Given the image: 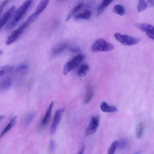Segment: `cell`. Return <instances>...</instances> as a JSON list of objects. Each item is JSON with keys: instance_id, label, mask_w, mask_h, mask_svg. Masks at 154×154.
<instances>
[{"instance_id": "cell-12", "label": "cell", "mask_w": 154, "mask_h": 154, "mask_svg": "<svg viewBox=\"0 0 154 154\" xmlns=\"http://www.w3.org/2000/svg\"><path fill=\"white\" fill-rule=\"evenodd\" d=\"M53 105L54 102L52 101L47 110L43 118L41 121V124L42 126H46L48 123L51 117L52 110Z\"/></svg>"}, {"instance_id": "cell-10", "label": "cell", "mask_w": 154, "mask_h": 154, "mask_svg": "<svg viewBox=\"0 0 154 154\" xmlns=\"http://www.w3.org/2000/svg\"><path fill=\"white\" fill-rule=\"evenodd\" d=\"M68 46L67 43L62 42L53 47L51 50V54L52 56L58 55L63 51Z\"/></svg>"}, {"instance_id": "cell-1", "label": "cell", "mask_w": 154, "mask_h": 154, "mask_svg": "<svg viewBox=\"0 0 154 154\" xmlns=\"http://www.w3.org/2000/svg\"><path fill=\"white\" fill-rule=\"evenodd\" d=\"M32 2L30 0L26 1L15 11L5 27L6 29H11L17 24L30 7Z\"/></svg>"}, {"instance_id": "cell-33", "label": "cell", "mask_w": 154, "mask_h": 154, "mask_svg": "<svg viewBox=\"0 0 154 154\" xmlns=\"http://www.w3.org/2000/svg\"><path fill=\"white\" fill-rule=\"evenodd\" d=\"M85 149V147L84 146H83L79 151L78 154H83Z\"/></svg>"}, {"instance_id": "cell-30", "label": "cell", "mask_w": 154, "mask_h": 154, "mask_svg": "<svg viewBox=\"0 0 154 154\" xmlns=\"http://www.w3.org/2000/svg\"><path fill=\"white\" fill-rule=\"evenodd\" d=\"M8 0H5L2 2L0 5V14H1L3 10L6 5L8 3Z\"/></svg>"}, {"instance_id": "cell-22", "label": "cell", "mask_w": 154, "mask_h": 154, "mask_svg": "<svg viewBox=\"0 0 154 154\" xmlns=\"http://www.w3.org/2000/svg\"><path fill=\"white\" fill-rule=\"evenodd\" d=\"M144 128V125L142 122H140L137 124L136 129V135L138 138H140L142 137L143 134Z\"/></svg>"}, {"instance_id": "cell-35", "label": "cell", "mask_w": 154, "mask_h": 154, "mask_svg": "<svg viewBox=\"0 0 154 154\" xmlns=\"http://www.w3.org/2000/svg\"><path fill=\"white\" fill-rule=\"evenodd\" d=\"M3 53V51L2 50H0V55H1Z\"/></svg>"}, {"instance_id": "cell-13", "label": "cell", "mask_w": 154, "mask_h": 154, "mask_svg": "<svg viewBox=\"0 0 154 154\" xmlns=\"http://www.w3.org/2000/svg\"><path fill=\"white\" fill-rule=\"evenodd\" d=\"M112 0H104L99 3L97 9V15L99 16L105 11L107 7L112 2Z\"/></svg>"}, {"instance_id": "cell-11", "label": "cell", "mask_w": 154, "mask_h": 154, "mask_svg": "<svg viewBox=\"0 0 154 154\" xmlns=\"http://www.w3.org/2000/svg\"><path fill=\"white\" fill-rule=\"evenodd\" d=\"M12 83L11 78L9 76H6L1 79L0 81V90L3 91L8 89Z\"/></svg>"}, {"instance_id": "cell-28", "label": "cell", "mask_w": 154, "mask_h": 154, "mask_svg": "<svg viewBox=\"0 0 154 154\" xmlns=\"http://www.w3.org/2000/svg\"><path fill=\"white\" fill-rule=\"evenodd\" d=\"M68 49L70 51L75 53H79L81 51V48L79 47L70 48Z\"/></svg>"}, {"instance_id": "cell-24", "label": "cell", "mask_w": 154, "mask_h": 154, "mask_svg": "<svg viewBox=\"0 0 154 154\" xmlns=\"http://www.w3.org/2000/svg\"><path fill=\"white\" fill-rule=\"evenodd\" d=\"M118 145V141H113L109 146L108 151L107 154H114Z\"/></svg>"}, {"instance_id": "cell-19", "label": "cell", "mask_w": 154, "mask_h": 154, "mask_svg": "<svg viewBox=\"0 0 154 154\" xmlns=\"http://www.w3.org/2000/svg\"><path fill=\"white\" fill-rule=\"evenodd\" d=\"M17 118L16 117L13 118L6 125L1 133L0 137L1 138L5 135L16 124Z\"/></svg>"}, {"instance_id": "cell-2", "label": "cell", "mask_w": 154, "mask_h": 154, "mask_svg": "<svg viewBox=\"0 0 154 154\" xmlns=\"http://www.w3.org/2000/svg\"><path fill=\"white\" fill-rule=\"evenodd\" d=\"M114 45L103 38L96 40L91 46L92 50L94 52L108 51L113 50Z\"/></svg>"}, {"instance_id": "cell-14", "label": "cell", "mask_w": 154, "mask_h": 154, "mask_svg": "<svg viewBox=\"0 0 154 154\" xmlns=\"http://www.w3.org/2000/svg\"><path fill=\"white\" fill-rule=\"evenodd\" d=\"M100 108L101 110L104 112H114L118 111V109L116 107L110 105L105 102L102 103Z\"/></svg>"}, {"instance_id": "cell-34", "label": "cell", "mask_w": 154, "mask_h": 154, "mask_svg": "<svg viewBox=\"0 0 154 154\" xmlns=\"http://www.w3.org/2000/svg\"><path fill=\"white\" fill-rule=\"evenodd\" d=\"M4 116L1 115L0 116V120L1 121L4 118Z\"/></svg>"}, {"instance_id": "cell-18", "label": "cell", "mask_w": 154, "mask_h": 154, "mask_svg": "<svg viewBox=\"0 0 154 154\" xmlns=\"http://www.w3.org/2000/svg\"><path fill=\"white\" fill-rule=\"evenodd\" d=\"M91 12L90 10L86 9L82 13L76 14L74 16V17L76 19L88 20L91 18Z\"/></svg>"}, {"instance_id": "cell-9", "label": "cell", "mask_w": 154, "mask_h": 154, "mask_svg": "<svg viewBox=\"0 0 154 154\" xmlns=\"http://www.w3.org/2000/svg\"><path fill=\"white\" fill-rule=\"evenodd\" d=\"M15 9L14 6H12L2 15L0 18V29L4 26L9 19Z\"/></svg>"}, {"instance_id": "cell-32", "label": "cell", "mask_w": 154, "mask_h": 154, "mask_svg": "<svg viewBox=\"0 0 154 154\" xmlns=\"http://www.w3.org/2000/svg\"><path fill=\"white\" fill-rule=\"evenodd\" d=\"M147 3V5L150 7H152L154 6V0H148Z\"/></svg>"}, {"instance_id": "cell-25", "label": "cell", "mask_w": 154, "mask_h": 154, "mask_svg": "<svg viewBox=\"0 0 154 154\" xmlns=\"http://www.w3.org/2000/svg\"><path fill=\"white\" fill-rule=\"evenodd\" d=\"M148 5L147 3L144 0L139 1L137 5V10L139 11H142L145 10Z\"/></svg>"}, {"instance_id": "cell-6", "label": "cell", "mask_w": 154, "mask_h": 154, "mask_svg": "<svg viewBox=\"0 0 154 154\" xmlns=\"http://www.w3.org/2000/svg\"><path fill=\"white\" fill-rule=\"evenodd\" d=\"M135 26L142 31L145 32L149 38L154 41V26L146 23H138Z\"/></svg>"}, {"instance_id": "cell-3", "label": "cell", "mask_w": 154, "mask_h": 154, "mask_svg": "<svg viewBox=\"0 0 154 154\" xmlns=\"http://www.w3.org/2000/svg\"><path fill=\"white\" fill-rule=\"evenodd\" d=\"M85 56L84 54H79L74 56L65 64L63 69V73L66 75L72 70L77 67L85 59Z\"/></svg>"}, {"instance_id": "cell-8", "label": "cell", "mask_w": 154, "mask_h": 154, "mask_svg": "<svg viewBox=\"0 0 154 154\" xmlns=\"http://www.w3.org/2000/svg\"><path fill=\"white\" fill-rule=\"evenodd\" d=\"M64 110V108H61L58 109L56 111L51 125L50 131V135H53L55 133Z\"/></svg>"}, {"instance_id": "cell-27", "label": "cell", "mask_w": 154, "mask_h": 154, "mask_svg": "<svg viewBox=\"0 0 154 154\" xmlns=\"http://www.w3.org/2000/svg\"><path fill=\"white\" fill-rule=\"evenodd\" d=\"M28 66L26 64L22 63L19 65L17 68V70L18 71L27 69L28 68Z\"/></svg>"}, {"instance_id": "cell-17", "label": "cell", "mask_w": 154, "mask_h": 154, "mask_svg": "<svg viewBox=\"0 0 154 154\" xmlns=\"http://www.w3.org/2000/svg\"><path fill=\"white\" fill-rule=\"evenodd\" d=\"M84 4L81 3L77 5L68 13L66 18V21H68L77 12L79 11L83 6Z\"/></svg>"}, {"instance_id": "cell-31", "label": "cell", "mask_w": 154, "mask_h": 154, "mask_svg": "<svg viewBox=\"0 0 154 154\" xmlns=\"http://www.w3.org/2000/svg\"><path fill=\"white\" fill-rule=\"evenodd\" d=\"M50 150L51 151H53L54 149V143L53 140H51L50 143Z\"/></svg>"}, {"instance_id": "cell-29", "label": "cell", "mask_w": 154, "mask_h": 154, "mask_svg": "<svg viewBox=\"0 0 154 154\" xmlns=\"http://www.w3.org/2000/svg\"><path fill=\"white\" fill-rule=\"evenodd\" d=\"M33 115L31 114L27 116L25 120V122L26 124H29L31 122L33 119Z\"/></svg>"}, {"instance_id": "cell-20", "label": "cell", "mask_w": 154, "mask_h": 154, "mask_svg": "<svg viewBox=\"0 0 154 154\" xmlns=\"http://www.w3.org/2000/svg\"><path fill=\"white\" fill-rule=\"evenodd\" d=\"M13 67L10 65H5L0 67V77L3 75L12 72L14 70Z\"/></svg>"}, {"instance_id": "cell-4", "label": "cell", "mask_w": 154, "mask_h": 154, "mask_svg": "<svg viewBox=\"0 0 154 154\" xmlns=\"http://www.w3.org/2000/svg\"><path fill=\"white\" fill-rule=\"evenodd\" d=\"M116 39L124 45H131L136 44L140 41L139 38L126 35H122L118 32L114 34Z\"/></svg>"}, {"instance_id": "cell-26", "label": "cell", "mask_w": 154, "mask_h": 154, "mask_svg": "<svg viewBox=\"0 0 154 154\" xmlns=\"http://www.w3.org/2000/svg\"><path fill=\"white\" fill-rule=\"evenodd\" d=\"M127 143L128 141L127 139L125 138H122L119 142H118V148H119V150H122L126 147Z\"/></svg>"}, {"instance_id": "cell-16", "label": "cell", "mask_w": 154, "mask_h": 154, "mask_svg": "<svg viewBox=\"0 0 154 154\" xmlns=\"http://www.w3.org/2000/svg\"><path fill=\"white\" fill-rule=\"evenodd\" d=\"M49 1L48 0H43L41 1L37 6L35 11L34 12H35L36 14L39 16L45 8Z\"/></svg>"}, {"instance_id": "cell-5", "label": "cell", "mask_w": 154, "mask_h": 154, "mask_svg": "<svg viewBox=\"0 0 154 154\" xmlns=\"http://www.w3.org/2000/svg\"><path fill=\"white\" fill-rule=\"evenodd\" d=\"M29 24L26 21L22 23L18 29L13 31L8 37L6 42L7 45H10L16 41L23 33Z\"/></svg>"}, {"instance_id": "cell-7", "label": "cell", "mask_w": 154, "mask_h": 154, "mask_svg": "<svg viewBox=\"0 0 154 154\" xmlns=\"http://www.w3.org/2000/svg\"><path fill=\"white\" fill-rule=\"evenodd\" d=\"M99 116H93L86 129V135L89 136L94 134L99 125Z\"/></svg>"}, {"instance_id": "cell-15", "label": "cell", "mask_w": 154, "mask_h": 154, "mask_svg": "<svg viewBox=\"0 0 154 154\" xmlns=\"http://www.w3.org/2000/svg\"><path fill=\"white\" fill-rule=\"evenodd\" d=\"M94 93L93 88L90 85H88L84 99V103L85 104H87L90 102L93 97Z\"/></svg>"}, {"instance_id": "cell-23", "label": "cell", "mask_w": 154, "mask_h": 154, "mask_svg": "<svg viewBox=\"0 0 154 154\" xmlns=\"http://www.w3.org/2000/svg\"><path fill=\"white\" fill-rule=\"evenodd\" d=\"M113 10L115 13L120 16L123 15L125 12L124 7L120 4H117L115 5Z\"/></svg>"}, {"instance_id": "cell-21", "label": "cell", "mask_w": 154, "mask_h": 154, "mask_svg": "<svg viewBox=\"0 0 154 154\" xmlns=\"http://www.w3.org/2000/svg\"><path fill=\"white\" fill-rule=\"evenodd\" d=\"M89 69V66L86 64H82L79 69L77 74L80 77H83L87 74Z\"/></svg>"}]
</instances>
